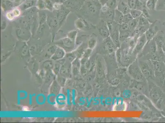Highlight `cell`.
Wrapping results in <instances>:
<instances>
[{"label": "cell", "mask_w": 165, "mask_h": 123, "mask_svg": "<svg viewBox=\"0 0 165 123\" xmlns=\"http://www.w3.org/2000/svg\"><path fill=\"white\" fill-rule=\"evenodd\" d=\"M35 4V1L33 0H28L23 3L21 6V9L22 10H26L33 6Z\"/></svg>", "instance_id": "ac0fdd59"}, {"label": "cell", "mask_w": 165, "mask_h": 123, "mask_svg": "<svg viewBox=\"0 0 165 123\" xmlns=\"http://www.w3.org/2000/svg\"><path fill=\"white\" fill-rule=\"evenodd\" d=\"M116 47L110 36L104 39L101 45V49L106 54H111L114 53Z\"/></svg>", "instance_id": "277c9868"}, {"label": "cell", "mask_w": 165, "mask_h": 123, "mask_svg": "<svg viewBox=\"0 0 165 123\" xmlns=\"http://www.w3.org/2000/svg\"><path fill=\"white\" fill-rule=\"evenodd\" d=\"M105 4L110 9H115L117 5V0H108Z\"/></svg>", "instance_id": "7402d4cb"}, {"label": "cell", "mask_w": 165, "mask_h": 123, "mask_svg": "<svg viewBox=\"0 0 165 123\" xmlns=\"http://www.w3.org/2000/svg\"><path fill=\"white\" fill-rule=\"evenodd\" d=\"M100 23L99 28H98L99 31L102 38L104 39H105L110 36V31L107 25V22L102 21Z\"/></svg>", "instance_id": "9c48e42d"}, {"label": "cell", "mask_w": 165, "mask_h": 123, "mask_svg": "<svg viewBox=\"0 0 165 123\" xmlns=\"http://www.w3.org/2000/svg\"><path fill=\"white\" fill-rule=\"evenodd\" d=\"M72 102L73 105H75V94L74 90H72Z\"/></svg>", "instance_id": "f546056e"}, {"label": "cell", "mask_w": 165, "mask_h": 123, "mask_svg": "<svg viewBox=\"0 0 165 123\" xmlns=\"http://www.w3.org/2000/svg\"><path fill=\"white\" fill-rule=\"evenodd\" d=\"M128 71L129 75L135 81L142 82L145 80V77L143 75L137 60L135 61L129 65Z\"/></svg>", "instance_id": "6da1fadb"}, {"label": "cell", "mask_w": 165, "mask_h": 123, "mask_svg": "<svg viewBox=\"0 0 165 123\" xmlns=\"http://www.w3.org/2000/svg\"><path fill=\"white\" fill-rule=\"evenodd\" d=\"M164 35L158 34L155 36L153 39L155 41L157 49H162L164 41Z\"/></svg>", "instance_id": "7c38bea8"}, {"label": "cell", "mask_w": 165, "mask_h": 123, "mask_svg": "<svg viewBox=\"0 0 165 123\" xmlns=\"http://www.w3.org/2000/svg\"><path fill=\"white\" fill-rule=\"evenodd\" d=\"M155 76L157 79H159L163 82L165 77V64L164 62L153 61Z\"/></svg>", "instance_id": "3957f363"}, {"label": "cell", "mask_w": 165, "mask_h": 123, "mask_svg": "<svg viewBox=\"0 0 165 123\" xmlns=\"http://www.w3.org/2000/svg\"><path fill=\"white\" fill-rule=\"evenodd\" d=\"M14 14L16 16H18L20 15V12L18 10H15L14 12Z\"/></svg>", "instance_id": "836d02e7"}, {"label": "cell", "mask_w": 165, "mask_h": 123, "mask_svg": "<svg viewBox=\"0 0 165 123\" xmlns=\"http://www.w3.org/2000/svg\"><path fill=\"white\" fill-rule=\"evenodd\" d=\"M157 50V47L154 39H152L150 42L147 43L144 48L141 51V56L142 55H152L155 54Z\"/></svg>", "instance_id": "8992f818"}, {"label": "cell", "mask_w": 165, "mask_h": 123, "mask_svg": "<svg viewBox=\"0 0 165 123\" xmlns=\"http://www.w3.org/2000/svg\"><path fill=\"white\" fill-rule=\"evenodd\" d=\"M70 91L69 90H67V103L69 106L71 105L70 102Z\"/></svg>", "instance_id": "f1b7e54d"}, {"label": "cell", "mask_w": 165, "mask_h": 123, "mask_svg": "<svg viewBox=\"0 0 165 123\" xmlns=\"http://www.w3.org/2000/svg\"><path fill=\"white\" fill-rule=\"evenodd\" d=\"M89 11L91 14L94 16H98L99 14V8L98 5L94 4H89L88 6Z\"/></svg>", "instance_id": "4fadbf2b"}, {"label": "cell", "mask_w": 165, "mask_h": 123, "mask_svg": "<svg viewBox=\"0 0 165 123\" xmlns=\"http://www.w3.org/2000/svg\"><path fill=\"white\" fill-rule=\"evenodd\" d=\"M156 21H155L154 23L151 25L149 27L146 31L145 33L147 43L150 42V41L153 39V38L156 36V33L158 32V29L157 27H155V25L156 23Z\"/></svg>", "instance_id": "ba28073f"}, {"label": "cell", "mask_w": 165, "mask_h": 123, "mask_svg": "<svg viewBox=\"0 0 165 123\" xmlns=\"http://www.w3.org/2000/svg\"><path fill=\"white\" fill-rule=\"evenodd\" d=\"M141 71L145 78H148L155 76L154 66L150 60L141 61L139 63Z\"/></svg>", "instance_id": "7a4b0ae2"}, {"label": "cell", "mask_w": 165, "mask_h": 123, "mask_svg": "<svg viewBox=\"0 0 165 123\" xmlns=\"http://www.w3.org/2000/svg\"><path fill=\"white\" fill-rule=\"evenodd\" d=\"M97 39L95 37H93L92 39H91L89 43L90 46L92 47V48L95 47L96 44H97Z\"/></svg>", "instance_id": "d4e9b609"}, {"label": "cell", "mask_w": 165, "mask_h": 123, "mask_svg": "<svg viewBox=\"0 0 165 123\" xmlns=\"http://www.w3.org/2000/svg\"><path fill=\"white\" fill-rule=\"evenodd\" d=\"M163 85L164 87L165 88V77L164 79L163 82Z\"/></svg>", "instance_id": "e575fe53"}, {"label": "cell", "mask_w": 165, "mask_h": 123, "mask_svg": "<svg viewBox=\"0 0 165 123\" xmlns=\"http://www.w3.org/2000/svg\"><path fill=\"white\" fill-rule=\"evenodd\" d=\"M118 10L121 12L124 15L130 12V8L128 7V5H126L123 2H121V3H120Z\"/></svg>", "instance_id": "9a60e30c"}, {"label": "cell", "mask_w": 165, "mask_h": 123, "mask_svg": "<svg viewBox=\"0 0 165 123\" xmlns=\"http://www.w3.org/2000/svg\"><path fill=\"white\" fill-rule=\"evenodd\" d=\"M158 0H148L147 1L146 5L149 9L154 10L156 9V3Z\"/></svg>", "instance_id": "e0dca14e"}, {"label": "cell", "mask_w": 165, "mask_h": 123, "mask_svg": "<svg viewBox=\"0 0 165 123\" xmlns=\"http://www.w3.org/2000/svg\"><path fill=\"white\" fill-rule=\"evenodd\" d=\"M6 4L8 7H12V3L11 2H10V1H7L6 2Z\"/></svg>", "instance_id": "4dcf8cb0"}, {"label": "cell", "mask_w": 165, "mask_h": 123, "mask_svg": "<svg viewBox=\"0 0 165 123\" xmlns=\"http://www.w3.org/2000/svg\"><path fill=\"white\" fill-rule=\"evenodd\" d=\"M142 12L144 14V15L147 18H148L150 17L149 14L146 8L145 7H143Z\"/></svg>", "instance_id": "83f0119b"}, {"label": "cell", "mask_w": 165, "mask_h": 123, "mask_svg": "<svg viewBox=\"0 0 165 123\" xmlns=\"http://www.w3.org/2000/svg\"><path fill=\"white\" fill-rule=\"evenodd\" d=\"M143 3L139 0H128V5L130 9H137L142 11Z\"/></svg>", "instance_id": "8fae6325"}, {"label": "cell", "mask_w": 165, "mask_h": 123, "mask_svg": "<svg viewBox=\"0 0 165 123\" xmlns=\"http://www.w3.org/2000/svg\"><path fill=\"white\" fill-rule=\"evenodd\" d=\"M124 15L121 12L115 9V13L114 21L119 24H121L123 23V19Z\"/></svg>", "instance_id": "5bb4252c"}, {"label": "cell", "mask_w": 165, "mask_h": 123, "mask_svg": "<svg viewBox=\"0 0 165 123\" xmlns=\"http://www.w3.org/2000/svg\"><path fill=\"white\" fill-rule=\"evenodd\" d=\"M163 60L164 61V63L165 64V52H164V55L163 58Z\"/></svg>", "instance_id": "d590c367"}, {"label": "cell", "mask_w": 165, "mask_h": 123, "mask_svg": "<svg viewBox=\"0 0 165 123\" xmlns=\"http://www.w3.org/2000/svg\"><path fill=\"white\" fill-rule=\"evenodd\" d=\"M162 50L164 52H165V33L164 35V41L163 46L162 47Z\"/></svg>", "instance_id": "d6a6232c"}, {"label": "cell", "mask_w": 165, "mask_h": 123, "mask_svg": "<svg viewBox=\"0 0 165 123\" xmlns=\"http://www.w3.org/2000/svg\"><path fill=\"white\" fill-rule=\"evenodd\" d=\"M139 18L133 19L128 23L131 30H135L139 25Z\"/></svg>", "instance_id": "d6986e66"}, {"label": "cell", "mask_w": 165, "mask_h": 123, "mask_svg": "<svg viewBox=\"0 0 165 123\" xmlns=\"http://www.w3.org/2000/svg\"><path fill=\"white\" fill-rule=\"evenodd\" d=\"M139 1H140L142 2V3H144V2L145 1V0H139Z\"/></svg>", "instance_id": "8d00e7d4"}, {"label": "cell", "mask_w": 165, "mask_h": 123, "mask_svg": "<svg viewBox=\"0 0 165 123\" xmlns=\"http://www.w3.org/2000/svg\"><path fill=\"white\" fill-rule=\"evenodd\" d=\"M130 14L133 19L139 18L142 15V11L137 9H132L130 11Z\"/></svg>", "instance_id": "ffe728a7"}, {"label": "cell", "mask_w": 165, "mask_h": 123, "mask_svg": "<svg viewBox=\"0 0 165 123\" xmlns=\"http://www.w3.org/2000/svg\"><path fill=\"white\" fill-rule=\"evenodd\" d=\"M132 17L130 13L124 15L123 19V23H128L132 20H133Z\"/></svg>", "instance_id": "603a6c76"}, {"label": "cell", "mask_w": 165, "mask_h": 123, "mask_svg": "<svg viewBox=\"0 0 165 123\" xmlns=\"http://www.w3.org/2000/svg\"><path fill=\"white\" fill-rule=\"evenodd\" d=\"M37 6L39 7V9H42L45 7V2L42 0H39L37 2Z\"/></svg>", "instance_id": "4316f807"}, {"label": "cell", "mask_w": 165, "mask_h": 123, "mask_svg": "<svg viewBox=\"0 0 165 123\" xmlns=\"http://www.w3.org/2000/svg\"><path fill=\"white\" fill-rule=\"evenodd\" d=\"M160 89L158 87L154 86L151 89L150 95L151 98L155 103L158 102V100L162 98V92Z\"/></svg>", "instance_id": "52a82bcc"}, {"label": "cell", "mask_w": 165, "mask_h": 123, "mask_svg": "<svg viewBox=\"0 0 165 123\" xmlns=\"http://www.w3.org/2000/svg\"><path fill=\"white\" fill-rule=\"evenodd\" d=\"M147 43V40L145 34V33L142 34L137 40L135 46L132 50V54L134 56H137L139 53H141Z\"/></svg>", "instance_id": "5b68a950"}, {"label": "cell", "mask_w": 165, "mask_h": 123, "mask_svg": "<svg viewBox=\"0 0 165 123\" xmlns=\"http://www.w3.org/2000/svg\"><path fill=\"white\" fill-rule=\"evenodd\" d=\"M32 97H33V96H32V95L30 94L29 95V104L30 105H31L32 103Z\"/></svg>", "instance_id": "1f68e13d"}, {"label": "cell", "mask_w": 165, "mask_h": 123, "mask_svg": "<svg viewBox=\"0 0 165 123\" xmlns=\"http://www.w3.org/2000/svg\"><path fill=\"white\" fill-rule=\"evenodd\" d=\"M149 24V21L144 15H142L139 17V23L138 26H147Z\"/></svg>", "instance_id": "2e32d148"}, {"label": "cell", "mask_w": 165, "mask_h": 123, "mask_svg": "<svg viewBox=\"0 0 165 123\" xmlns=\"http://www.w3.org/2000/svg\"><path fill=\"white\" fill-rule=\"evenodd\" d=\"M110 36L112 41L116 46V48H119L120 47L119 27L117 28L113 31L110 33Z\"/></svg>", "instance_id": "30bf717a"}, {"label": "cell", "mask_w": 165, "mask_h": 123, "mask_svg": "<svg viewBox=\"0 0 165 123\" xmlns=\"http://www.w3.org/2000/svg\"><path fill=\"white\" fill-rule=\"evenodd\" d=\"M45 2L46 8H47L49 10H52L53 6H52L51 1L49 0H46Z\"/></svg>", "instance_id": "cb8c5ba5"}, {"label": "cell", "mask_w": 165, "mask_h": 123, "mask_svg": "<svg viewBox=\"0 0 165 123\" xmlns=\"http://www.w3.org/2000/svg\"><path fill=\"white\" fill-rule=\"evenodd\" d=\"M157 10L165 11V0H158L156 6Z\"/></svg>", "instance_id": "44dd1931"}, {"label": "cell", "mask_w": 165, "mask_h": 123, "mask_svg": "<svg viewBox=\"0 0 165 123\" xmlns=\"http://www.w3.org/2000/svg\"><path fill=\"white\" fill-rule=\"evenodd\" d=\"M65 100V95H63V94H59V95L56 97V102L58 103L60 102V100Z\"/></svg>", "instance_id": "484cf974"}, {"label": "cell", "mask_w": 165, "mask_h": 123, "mask_svg": "<svg viewBox=\"0 0 165 123\" xmlns=\"http://www.w3.org/2000/svg\"><path fill=\"white\" fill-rule=\"evenodd\" d=\"M148 0H145V1H147Z\"/></svg>", "instance_id": "74e56055"}]
</instances>
